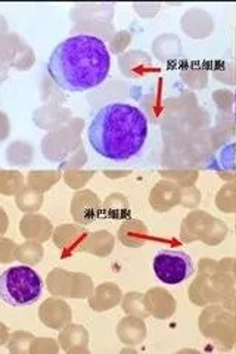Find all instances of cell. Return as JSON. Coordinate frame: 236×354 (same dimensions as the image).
I'll return each instance as SVG.
<instances>
[{
  "mask_svg": "<svg viewBox=\"0 0 236 354\" xmlns=\"http://www.w3.org/2000/svg\"><path fill=\"white\" fill-rule=\"evenodd\" d=\"M111 55L96 36L80 35L64 40L51 55L52 80L69 92H86L102 84L109 74Z\"/></svg>",
  "mask_w": 236,
  "mask_h": 354,
  "instance_id": "cell-1",
  "label": "cell"
},
{
  "mask_svg": "<svg viewBox=\"0 0 236 354\" xmlns=\"http://www.w3.org/2000/svg\"><path fill=\"white\" fill-rule=\"evenodd\" d=\"M91 147L111 161H127L142 151L148 138V118L130 104L114 102L100 108L89 126Z\"/></svg>",
  "mask_w": 236,
  "mask_h": 354,
  "instance_id": "cell-2",
  "label": "cell"
},
{
  "mask_svg": "<svg viewBox=\"0 0 236 354\" xmlns=\"http://www.w3.org/2000/svg\"><path fill=\"white\" fill-rule=\"evenodd\" d=\"M40 276L27 266H15L0 276V294L3 301L14 307L35 304L42 295Z\"/></svg>",
  "mask_w": 236,
  "mask_h": 354,
  "instance_id": "cell-3",
  "label": "cell"
},
{
  "mask_svg": "<svg viewBox=\"0 0 236 354\" xmlns=\"http://www.w3.org/2000/svg\"><path fill=\"white\" fill-rule=\"evenodd\" d=\"M152 268L156 278L167 285L182 283L194 273L192 259L186 252L177 250L160 251L154 257Z\"/></svg>",
  "mask_w": 236,
  "mask_h": 354,
  "instance_id": "cell-4",
  "label": "cell"
}]
</instances>
